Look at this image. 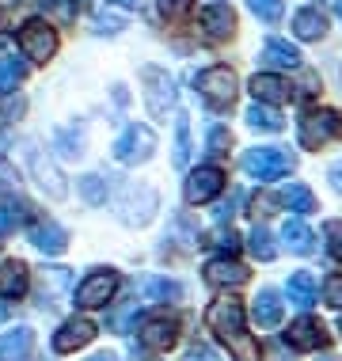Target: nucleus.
<instances>
[{
	"label": "nucleus",
	"mask_w": 342,
	"mask_h": 361,
	"mask_svg": "<svg viewBox=\"0 0 342 361\" xmlns=\"http://www.w3.org/2000/svg\"><path fill=\"white\" fill-rule=\"evenodd\" d=\"M205 327L228 346V354L236 361H259V343L248 335V327H243V305L240 300H232V297L213 300V305L205 308Z\"/></svg>",
	"instance_id": "f257e3e1"
},
{
	"label": "nucleus",
	"mask_w": 342,
	"mask_h": 361,
	"mask_svg": "<svg viewBox=\"0 0 342 361\" xmlns=\"http://www.w3.org/2000/svg\"><path fill=\"white\" fill-rule=\"evenodd\" d=\"M240 168L248 171L251 179H259V183H274V179H281V175L293 171V156L286 149L262 145V149H248V152H243Z\"/></svg>",
	"instance_id": "f03ea898"
},
{
	"label": "nucleus",
	"mask_w": 342,
	"mask_h": 361,
	"mask_svg": "<svg viewBox=\"0 0 342 361\" xmlns=\"http://www.w3.org/2000/svg\"><path fill=\"white\" fill-rule=\"evenodd\" d=\"M194 84H198V95L213 106V111L232 106V99H236V92H240V80H236V73H232L228 65H213V69L198 73Z\"/></svg>",
	"instance_id": "7ed1b4c3"
},
{
	"label": "nucleus",
	"mask_w": 342,
	"mask_h": 361,
	"mask_svg": "<svg viewBox=\"0 0 342 361\" xmlns=\"http://www.w3.org/2000/svg\"><path fill=\"white\" fill-rule=\"evenodd\" d=\"M297 137H300V145H305V149H319V145L342 137V114H338V111H327V106L308 111L305 118H300Z\"/></svg>",
	"instance_id": "20e7f679"
},
{
	"label": "nucleus",
	"mask_w": 342,
	"mask_h": 361,
	"mask_svg": "<svg viewBox=\"0 0 342 361\" xmlns=\"http://www.w3.org/2000/svg\"><path fill=\"white\" fill-rule=\"evenodd\" d=\"M19 50H23V57L46 65L57 54V31L46 19H27V23L19 27Z\"/></svg>",
	"instance_id": "39448f33"
},
{
	"label": "nucleus",
	"mask_w": 342,
	"mask_h": 361,
	"mask_svg": "<svg viewBox=\"0 0 342 361\" xmlns=\"http://www.w3.org/2000/svg\"><path fill=\"white\" fill-rule=\"evenodd\" d=\"M152 152H156V133L152 126H141V122L126 126L122 137L114 141V160L118 164H145Z\"/></svg>",
	"instance_id": "423d86ee"
},
{
	"label": "nucleus",
	"mask_w": 342,
	"mask_h": 361,
	"mask_svg": "<svg viewBox=\"0 0 342 361\" xmlns=\"http://www.w3.org/2000/svg\"><path fill=\"white\" fill-rule=\"evenodd\" d=\"M141 84H145V103H149V111L156 114V118H164V114L175 106V80L168 76V69L145 65V69H141Z\"/></svg>",
	"instance_id": "0eeeda50"
},
{
	"label": "nucleus",
	"mask_w": 342,
	"mask_h": 361,
	"mask_svg": "<svg viewBox=\"0 0 342 361\" xmlns=\"http://www.w3.org/2000/svg\"><path fill=\"white\" fill-rule=\"evenodd\" d=\"M118 281L122 278L114 274V270H92V274L76 286V305L80 308H103L106 300L118 293Z\"/></svg>",
	"instance_id": "6e6552de"
},
{
	"label": "nucleus",
	"mask_w": 342,
	"mask_h": 361,
	"mask_svg": "<svg viewBox=\"0 0 342 361\" xmlns=\"http://www.w3.org/2000/svg\"><path fill=\"white\" fill-rule=\"evenodd\" d=\"M221 190H224V171L213 168V164H205V168H194V171L187 175L183 198H187L190 206H205V202H213Z\"/></svg>",
	"instance_id": "1a4fd4ad"
},
{
	"label": "nucleus",
	"mask_w": 342,
	"mask_h": 361,
	"mask_svg": "<svg viewBox=\"0 0 342 361\" xmlns=\"http://www.w3.org/2000/svg\"><path fill=\"white\" fill-rule=\"evenodd\" d=\"M175 343H179V319L175 316H149L141 324V346L145 350L164 354V350H171Z\"/></svg>",
	"instance_id": "9d476101"
},
{
	"label": "nucleus",
	"mask_w": 342,
	"mask_h": 361,
	"mask_svg": "<svg viewBox=\"0 0 342 361\" xmlns=\"http://www.w3.org/2000/svg\"><path fill=\"white\" fill-rule=\"evenodd\" d=\"M27 164H31V175H35V183L42 187L46 194H50L54 202H61L68 187H65V179H61V171L54 168V160L50 156H42V149H27Z\"/></svg>",
	"instance_id": "9b49d317"
},
{
	"label": "nucleus",
	"mask_w": 342,
	"mask_h": 361,
	"mask_svg": "<svg viewBox=\"0 0 342 361\" xmlns=\"http://www.w3.org/2000/svg\"><path fill=\"white\" fill-rule=\"evenodd\" d=\"M92 338H95V324H92V319L73 316V319H65V324L54 331V350H57V354H73V350L87 346Z\"/></svg>",
	"instance_id": "f8f14e48"
},
{
	"label": "nucleus",
	"mask_w": 342,
	"mask_h": 361,
	"mask_svg": "<svg viewBox=\"0 0 342 361\" xmlns=\"http://www.w3.org/2000/svg\"><path fill=\"white\" fill-rule=\"evenodd\" d=\"M251 274H248V267L243 262H236V259H228V255H217V259H209L205 262V281L209 286H217V289H224V286H243Z\"/></svg>",
	"instance_id": "ddd939ff"
},
{
	"label": "nucleus",
	"mask_w": 342,
	"mask_h": 361,
	"mask_svg": "<svg viewBox=\"0 0 342 361\" xmlns=\"http://www.w3.org/2000/svg\"><path fill=\"white\" fill-rule=\"evenodd\" d=\"M286 343L293 350H319L327 343V331L319 319H312V316H300V319H293L289 331H286Z\"/></svg>",
	"instance_id": "4468645a"
},
{
	"label": "nucleus",
	"mask_w": 342,
	"mask_h": 361,
	"mask_svg": "<svg viewBox=\"0 0 342 361\" xmlns=\"http://www.w3.org/2000/svg\"><path fill=\"white\" fill-rule=\"evenodd\" d=\"M27 236H31V243L42 251V255H61V251L68 247V232L54 221H35L31 228H27Z\"/></svg>",
	"instance_id": "2eb2a0df"
},
{
	"label": "nucleus",
	"mask_w": 342,
	"mask_h": 361,
	"mask_svg": "<svg viewBox=\"0 0 342 361\" xmlns=\"http://www.w3.org/2000/svg\"><path fill=\"white\" fill-rule=\"evenodd\" d=\"M31 286V274H27V267L19 259H8L0 262V297L4 300H19Z\"/></svg>",
	"instance_id": "dca6fc26"
},
{
	"label": "nucleus",
	"mask_w": 342,
	"mask_h": 361,
	"mask_svg": "<svg viewBox=\"0 0 342 361\" xmlns=\"http://www.w3.org/2000/svg\"><path fill=\"white\" fill-rule=\"evenodd\" d=\"M35 346V331L31 327H16L0 335V361H27Z\"/></svg>",
	"instance_id": "f3484780"
},
{
	"label": "nucleus",
	"mask_w": 342,
	"mask_h": 361,
	"mask_svg": "<svg viewBox=\"0 0 342 361\" xmlns=\"http://www.w3.org/2000/svg\"><path fill=\"white\" fill-rule=\"evenodd\" d=\"M251 95H255V103H281V99H289V84L281 80V76H274V73H255L251 76Z\"/></svg>",
	"instance_id": "a211bd4d"
},
{
	"label": "nucleus",
	"mask_w": 342,
	"mask_h": 361,
	"mask_svg": "<svg viewBox=\"0 0 342 361\" xmlns=\"http://www.w3.org/2000/svg\"><path fill=\"white\" fill-rule=\"evenodd\" d=\"M293 35L305 38V42H319V38L327 35V16L319 12V8H300V12L293 16Z\"/></svg>",
	"instance_id": "6ab92c4d"
},
{
	"label": "nucleus",
	"mask_w": 342,
	"mask_h": 361,
	"mask_svg": "<svg viewBox=\"0 0 342 361\" xmlns=\"http://www.w3.org/2000/svg\"><path fill=\"white\" fill-rule=\"evenodd\" d=\"M202 27L209 38H228L232 31H236V12H232L228 4H209L202 12Z\"/></svg>",
	"instance_id": "aec40b11"
},
{
	"label": "nucleus",
	"mask_w": 342,
	"mask_h": 361,
	"mask_svg": "<svg viewBox=\"0 0 342 361\" xmlns=\"http://www.w3.org/2000/svg\"><path fill=\"white\" fill-rule=\"evenodd\" d=\"M281 240H286V247L293 255H312L316 251V236H312V228L305 221H286L281 224Z\"/></svg>",
	"instance_id": "412c9836"
},
{
	"label": "nucleus",
	"mask_w": 342,
	"mask_h": 361,
	"mask_svg": "<svg viewBox=\"0 0 342 361\" xmlns=\"http://www.w3.org/2000/svg\"><path fill=\"white\" fill-rule=\"evenodd\" d=\"M251 316H255V324L267 327V331L278 327V324H281V297H278V289H262L259 297H255Z\"/></svg>",
	"instance_id": "4be33fe9"
},
{
	"label": "nucleus",
	"mask_w": 342,
	"mask_h": 361,
	"mask_svg": "<svg viewBox=\"0 0 342 361\" xmlns=\"http://www.w3.org/2000/svg\"><path fill=\"white\" fill-rule=\"evenodd\" d=\"M262 61L274 65V69H300L297 46H289L286 38H270V42L262 46Z\"/></svg>",
	"instance_id": "5701e85b"
},
{
	"label": "nucleus",
	"mask_w": 342,
	"mask_h": 361,
	"mask_svg": "<svg viewBox=\"0 0 342 361\" xmlns=\"http://www.w3.org/2000/svg\"><path fill=\"white\" fill-rule=\"evenodd\" d=\"M137 293H141V300H152V305H164V300H175L183 297V286L171 278H145L141 286H137Z\"/></svg>",
	"instance_id": "b1692460"
},
{
	"label": "nucleus",
	"mask_w": 342,
	"mask_h": 361,
	"mask_svg": "<svg viewBox=\"0 0 342 361\" xmlns=\"http://www.w3.org/2000/svg\"><path fill=\"white\" fill-rule=\"evenodd\" d=\"M289 305H297V308H308V305H316V278L308 274V270H297V274L289 278Z\"/></svg>",
	"instance_id": "393cba45"
},
{
	"label": "nucleus",
	"mask_w": 342,
	"mask_h": 361,
	"mask_svg": "<svg viewBox=\"0 0 342 361\" xmlns=\"http://www.w3.org/2000/svg\"><path fill=\"white\" fill-rule=\"evenodd\" d=\"M281 206H289L297 217H308V213H316V194H312L305 183H289V187L281 190Z\"/></svg>",
	"instance_id": "a878e982"
},
{
	"label": "nucleus",
	"mask_w": 342,
	"mask_h": 361,
	"mask_svg": "<svg viewBox=\"0 0 342 361\" xmlns=\"http://www.w3.org/2000/svg\"><path fill=\"white\" fill-rule=\"evenodd\" d=\"M243 118H248L251 130H262V133H278L281 126H286V122H281V114L274 111V106H267V103H251Z\"/></svg>",
	"instance_id": "bb28decb"
},
{
	"label": "nucleus",
	"mask_w": 342,
	"mask_h": 361,
	"mask_svg": "<svg viewBox=\"0 0 342 361\" xmlns=\"http://www.w3.org/2000/svg\"><path fill=\"white\" fill-rule=\"evenodd\" d=\"M23 80H27V65L16 61V57H0V95H12Z\"/></svg>",
	"instance_id": "cd10ccee"
},
{
	"label": "nucleus",
	"mask_w": 342,
	"mask_h": 361,
	"mask_svg": "<svg viewBox=\"0 0 342 361\" xmlns=\"http://www.w3.org/2000/svg\"><path fill=\"white\" fill-rule=\"evenodd\" d=\"M248 247H251V255H255L259 262H270L274 255H278V247H274V236H270L267 228H262V224H255V228H251Z\"/></svg>",
	"instance_id": "c85d7f7f"
},
{
	"label": "nucleus",
	"mask_w": 342,
	"mask_h": 361,
	"mask_svg": "<svg viewBox=\"0 0 342 361\" xmlns=\"http://www.w3.org/2000/svg\"><path fill=\"white\" fill-rule=\"evenodd\" d=\"M190 160V122H187V114H179L175 118V164H187Z\"/></svg>",
	"instance_id": "c756f323"
},
{
	"label": "nucleus",
	"mask_w": 342,
	"mask_h": 361,
	"mask_svg": "<svg viewBox=\"0 0 342 361\" xmlns=\"http://www.w3.org/2000/svg\"><path fill=\"white\" fill-rule=\"evenodd\" d=\"M80 194H84V202H92V206H103V202H106V179H103V175H84V179H80Z\"/></svg>",
	"instance_id": "7c9ffc66"
},
{
	"label": "nucleus",
	"mask_w": 342,
	"mask_h": 361,
	"mask_svg": "<svg viewBox=\"0 0 342 361\" xmlns=\"http://www.w3.org/2000/svg\"><path fill=\"white\" fill-rule=\"evenodd\" d=\"M42 4V12L57 19V23H73L76 19V0H38Z\"/></svg>",
	"instance_id": "2f4dec72"
},
{
	"label": "nucleus",
	"mask_w": 342,
	"mask_h": 361,
	"mask_svg": "<svg viewBox=\"0 0 342 361\" xmlns=\"http://www.w3.org/2000/svg\"><path fill=\"white\" fill-rule=\"evenodd\" d=\"M228 145H232L228 126H213V130L205 133V152H209V156H224V152H228Z\"/></svg>",
	"instance_id": "473e14b6"
},
{
	"label": "nucleus",
	"mask_w": 342,
	"mask_h": 361,
	"mask_svg": "<svg viewBox=\"0 0 342 361\" xmlns=\"http://www.w3.org/2000/svg\"><path fill=\"white\" fill-rule=\"evenodd\" d=\"M248 8L262 19V23H278V19H281V8H286V0H248Z\"/></svg>",
	"instance_id": "72a5a7b5"
},
{
	"label": "nucleus",
	"mask_w": 342,
	"mask_h": 361,
	"mask_svg": "<svg viewBox=\"0 0 342 361\" xmlns=\"http://www.w3.org/2000/svg\"><path fill=\"white\" fill-rule=\"evenodd\" d=\"M16 190H19V171L12 168L8 156H0V198H12Z\"/></svg>",
	"instance_id": "f704fd0d"
},
{
	"label": "nucleus",
	"mask_w": 342,
	"mask_h": 361,
	"mask_svg": "<svg viewBox=\"0 0 342 361\" xmlns=\"http://www.w3.org/2000/svg\"><path fill=\"white\" fill-rule=\"evenodd\" d=\"M324 236H327V251H331V259L342 262V221H327V224H324Z\"/></svg>",
	"instance_id": "c9c22d12"
},
{
	"label": "nucleus",
	"mask_w": 342,
	"mask_h": 361,
	"mask_svg": "<svg viewBox=\"0 0 342 361\" xmlns=\"http://www.w3.org/2000/svg\"><path fill=\"white\" fill-rule=\"evenodd\" d=\"M126 27V19L122 16H111V12H95V31L99 35H118Z\"/></svg>",
	"instance_id": "e433bc0d"
},
{
	"label": "nucleus",
	"mask_w": 342,
	"mask_h": 361,
	"mask_svg": "<svg viewBox=\"0 0 342 361\" xmlns=\"http://www.w3.org/2000/svg\"><path fill=\"white\" fill-rule=\"evenodd\" d=\"M194 8V0H160V12L168 19H187Z\"/></svg>",
	"instance_id": "4c0bfd02"
},
{
	"label": "nucleus",
	"mask_w": 342,
	"mask_h": 361,
	"mask_svg": "<svg viewBox=\"0 0 342 361\" xmlns=\"http://www.w3.org/2000/svg\"><path fill=\"white\" fill-rule=\"evenodd\" d=\"M324 300L331 308H342V274H331L324 281Z\"/></svg>",
	"instance_id": "58836bf2"
},
{
	"label": "nucleus",
	"mask_w": 342,
	"mask_h": 361,
	"mask_svg": "<svg viewBox=\"0 0 342 361\" xmlns=\"http://www.w3.org/2000/svg\"><path fill=\"white\" fill-rule=\"evenodd\" d=\"M281 206V194H255L251 198V213H278Z\"/></svg>",
	"instance_id": "ea45409f"
},
{
	"label": "nucleus",
	"mask_w": 342,
	"mask_h": 361,
	"mask_svg": "<svg viewBox=\"0 0 342 361\" xmlns=\"http://www.w3.org/2000/svg\"><path fill=\"white\" fill-rule=\"evenodd\" d=\"M23 111H27V103H23V99H0V126L12 122V118H19Z\"/></svg>",
	"instance_id": "a19ab883"
},
{
	"label": "nucleus",
	"mask_w": 342,
	"mask_h": 361,
	"mask_svg": "<svg viewBox=\"0 0 342 361\" xmlns=\"http://www.w3.org/2000/svg\"><path fill=\"white\" fill-rule=\"evenodd\" d=\"M183 361H221V357H217V350H213V346H202L198 343V346L187 350V357H183Z\"/></svg>",
	"instance_id": "79ce46f5"
},
{
	"label": "nucleus",
	"mask_w": 342,
	"mask_h": 361,
	"mask_svg": "<svg viewBox=\"0 0 342 361\" xmlns=\"http://www.w3.org/2000/svg\"><path fill=\"white\" fill-rule=\"evenodd\" d=\"M213 243H217V247H224V251H236V247H240V236L228 228V232H221V236L213 240Z\"/></svg>",
	"instance_id": "37998d69"
},
{
	"label": "nucleus",
	"mask_w": 342,
	"mask_h": 361,
	"mask_svg": "<svg viewBox=\"0 0 342 361\" xmlns=\"http://www.w3.org/2000/svg\"><path fill=\"white\" fill-rule=\"evenodd\" d=\"M327 179H331V187H335V190L342 194V160H335V164H331V171H327Z\"/></svg>",
	"instance_id": "c03bdc74"
},
{
	"label": "nucleus",
	"mask_w": 342,
	"mask_h": 361,
	"mask_svg": "<svg viewBox=\"0 0 342 361\" xmlns=\"http://www.w3.org/2000/svg\"><path fill=\"white\" fill-rule=\"evenodd\" d=\"M106 4H118V8H137L141 0H106Z\"/></svg>",
	"instance_id": "a18cd8bd"
},
{
	"label": "nucleus",
	"mask_w": 342,
	"mask_h": 361,
	"mask_svg": "<svg viewBox=\"0 0 342 361\" xmlns=\"http://www.w3.org/2000/svg\"><path fill=\"white\" fill-rule=\"evenodd\" d=\"M87 361H118L114 354H95V357H87Z\"/></svg>",
	"instance_id": "49530a36"
},
{
	"label": "nucleus",
	"mask_w": 342,
	"mask_h": 361,
	"mask_svg": "<svg viewBox=\"0 0 342 361\" xmlns=\"http://www.w3.org/2000/svg\"><path fill=\"white\" fill-rule=\"evenodd\" d=\"M19 4V0H0V8H16Z\"/></svg>",
	"instance_id": "de8ad7c7"
},
{
	"label": "nucleus",
	"mask_w": 342,
	"mask_h": 361,
	"mask_svg": "<svg viewBox=\"0 0 342 361\" xmlns=\"http://www.w3.org/2000/svg\"><path fill=\"white\" fill-rule=\"evenodd\" d=\"M335 12H338V19H342V0H335Z\"/></svg>",
	"instance_id": "09e8293b"
},
{
	"label": "nucleus",
	"mask_w": 342,
	"mask_h": 361,
	"mask_svg": "<svg viewBox=\"0 0 342 361\" xmlns=\"http://www.w3.org/2000/svg\"><path fill=\"white\" fill-rule=\"evenodd\" d=\"M4 316H8V308H4V305H0V319H4Z\"/></svg>",
	"instance_id": "8fccbe9b"
},
{
	"label": "nucleus",
	"mask_w": 342,
	"mask_h": 361,
	"mask_svg": "<svg viewBox=\"0 0 342 361\" xmlns=\"http://www.w3.org/2000/svg\"><path fill=\"white\" fill-rule=\"evenodd\" d=\"M4 38H8V35H4V31H0V46H4Z\"/></svg>",
	"instance_id": "3c124183"
},
{
	"label": "nucleus",
	"mask_w": 342,
	"mask_h": 361,
	"mask_svg": "<svg viewBox=\"0 0 342 361\" xmlns=\"http://www.w3.org/2000/svg\"><path fill=\"white\" fill-rule=\"evenodd\" d=\"M76 4H87V0H76Z\"/></svg>",
	"instance_id": "603ef678"
},
{
	"label": "nucleus",
	"mask_w": 342,
	"mask_h": 361,
	"mask_svg": "<svg viewBox=\"0 0 342 361\" xmlns=\"http://www.w3.org/2000/svg\"><path fill=\"white\" fill-rule=\"evenodd\" d=\"M324 361H335V357H324Z\"/></svg>",
	"instance_id": "864d4df0"
},
{
	"label": "nucleus",
	"mask_w": 342,
	"mask_h": 361,
	"mask_svg": "<svg viewBox=\"0 0 342 361\" xmlns=\"http://www.w3.org/2000/svg\"><path fill=\"white\" fill-rule=\"evenodd\" d=\"M141 361H149V357H141Z\"/></svg>",
	"instance_id": "5fc2aeb1"
},
{
	"label": "nucleus",
	"mask_w": 342,
	"mask_h": 361,
	"mask_svg": "<svg viewBox=\"0 0 342 361\" xmlns=\"http://www.w3.org/2000/svg\"><path fill=\"white\" fill-rule=\"evenodd\" d=\"M0 240H4V236H0Z\"/></svg>",
	"instance_id": "6e6d98bb"
},
{
	"label": "nucleus",
	"mask_w": 342,
	"mask_h": 361,
	"mask_svg": "<svg viewBox=\"0 0 342 361\" xmlns=\"http://www.w3.org/2000/svg\"><path fill=\"white\" fill-rule=\"evenodd\" d=\"M338 331H342V327H338Z\"/></svg>",
	"instance_id": "4d7b16f0"
}]
</instances>
